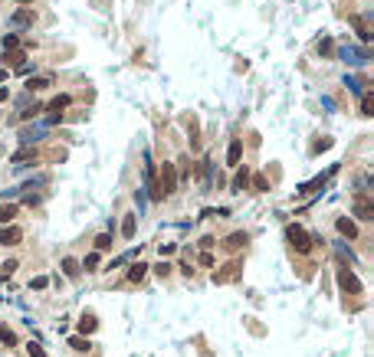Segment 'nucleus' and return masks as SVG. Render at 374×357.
I'll list each match as a JSON object with an SVG mask.
<instances>
[{
    "instance_id": "4be33fe9",
    "label": "nucleus",
    "mask_w": 374,
    "mask_h": 357,
    "mask_svg": "<svg viewBox=\"0 0 374 357\" xmlns=\"http://www.w3.org/2000/svg\"><path fill=\"white\" fill-rule=\"evenodd\" d=\"M318 56H328V59L335 56V39H331V36H325L322 43H318Z\"/></svg>"
},
{
    "instance_id": "e433bc0d",
    "label": "nucleus",
    "mask_w": 374,
    "mask_h": 357,
    "mask_svg": "<svg viewBox=\"0 0 374 357\" xmlns=\"http://www.w3.org/2000/svg\"><path fill=\"white\" fill-rule=\"evenodd\" d=\"M328 144H331L328 138H322V141H315V148H312V151H325V148H328Z\"/></svg>"
},
{
    "instance_id": "c9c22d12",
    "label": "nucleus",
    "mask_w": 374,
    "mask_h": 357,
    "mask_svg": "<svg viewBox=\"0 0 374 357\" xmlns=\"http://www.w3.org/2000/svg\"><path fill=\"white\" fill-rule=\"evenodd\" d=\"M30 285H33V289H46V285H50V279H46V275H36Z\"/></svg>"
},
{
    "instance_id": "dca6fc26",
    "label": "nucleus",
    "mask_w": 374,
    "mask_h": 357,
    "mask_svg": "<svg viewBox=\"0 0 374 357\" xmlns=\"http://www.w3.org/2000/svg\"><path fill=\"white\" fill-rule=\"evenodd\" d=\"M338 56H342L345 62H355V66H361V62L368 59V53H364V50H342Z\"/></svg>"
},
{
    "instance_id": "58836bf2",
    "label": "nucleus",
    "mask_w": 374,
    "mask_h": 357,
    "mask_svg": "<svg viewBox=\"0 0 374 357\" xmlns=\"http://www.w3.org/2000/svg\"><path fill=\"white\" fill-rule=\"evenodd\" d=\"M7 79V69H0V82H4Z\"/></svg>"
},
{
    "instance_id": "a878e982",
    "label": "nucleus",
    "mask_w": 374,
    "mask_h": 357,
    "mask_svg": "<svg viewBox=\"0 0 374 357\" xmlns=\"http://www.w3.org/2000/svg\"><path fill=\"white\" fill-rule=\"evenodd\" d=\"M122 236H125V240L135 236V216H125V220H122Z\"/></svg>"
},
{
    "instance_id": "72a5a7b5",
    "label": "nucleus",
    "mask_w": 374,
    "mask_h": 357,
    "mask_svg": "<svg viewBox=\"0 0 374 357\" xmlns=\"http://www.w3.org/2000/svg\"><path fill=\"white\" fill-rule=\"evenodd\" d=\"M13 272H17V259H10V262H4V265H0V275H13Z\"/></svg>"
},
{
    "instance_id": "412c9836",
    "label": "nucleus",
    "mask_w": 374,
    "mask_h": 357,
    "mask_svg": "<svg viewBox=\"0 0 374 357\" xmlns=\"http://www.w3.org/2000/svg\"><path fill=\"white\" fill-rule=\"evenodd\" d=\"M361 115H364V118L374 115V95H371V92H361Z\"/></svg>"
},
{
    "instance_id": "ddd939ff",
    "label": "nucleus",
    "mask_w": 374,
    "mask_h": 357,
    "mask_svg": "<svg viewBox=\"0 0 374 357\" xmlns=\"http://www.w3.org/2000/svg\"><path fill=\"white\" fill-rule=\"evenodd\" d=\"M95 328H99V321H95V314H92V311H86V314H82V318H79V334H82V338H89V334H92Z\"/></svg>"
},
{
    "instance_id": "4468645a",
    "label": "nucleus",
    "mask_w": 374,
    "mask_h": 357,
    "mask_svg": "<svg viewBox=\"0 0 374 357\" xmlns=\"http://www.w3.org/2000/svg\"><path fill=\"white\" fill-rule=\"evenodd\" d=\"M53 86V79H50V75H36V79H26V92H43V89H50Z\"/></svg>"
},
{
    "instance_id": "9d476101",
    "label": "nucleus",
    "mask_w": 374,
    "mask_h": 357,
    "mask_svg": "<svg viewBox=\"0 0 374 357\" xmlns=\"http://www.w3.org/2000/svg\"><path fill=\"white\" fill-rule=\"evenodd\" d=\"M246 243H249V236H246V233H230V236L223 240V249H227V253H240V249H243Z\"/></svg>"
},
{
    "instance_id": "473e14b6",
    "label": "nucleus",
    "mask_w": 374,
    "mask_h": 357,
    "mask_svg": "<svg viewBox=\"0 0 374 357\" xmlns=\"http://www.w3.org/2000/svg\"><path fill=\"white\" fill-rule=\"evenodd\" d=\"M26 354H30V357H46V351L36 344V341H30V344H26Z\"/></svg>"
},
{
    "instance_id": "6e6552de",
    "label": "nucleus",
    "mask_w": 374,
    "mask_h": 357,
    "mask_svg": "<svg viewBox=\"0 0 374 357\" xmlns=\"http://www.w3.org/2000/svg\"><path fill=\"white\" fill-rule=\"evenodd\" d=\"M240 157H243V138H233L230 148H227V164H230V167H240Z\"/></svg>"
},
{
    "instance_id": "f3484780",
    "label": "nucleus",
    "mask_w": 374,
    "mask_h": 357,
    "mask_svg": "<svg viewBox=\"0 0 374 357\" xmlns=\"http://www.w3.org/2000/svg\"><path fill=\"white\" fill-rule=\"evenodd\" d=\"M148 269H151V265H144V262H135V265L128 269V282H135V285H138L144 275H148Z\"/></svg>"
},
{
    "instance_id": "f8f14e48",
    "label": "nucleus",
    "mask_w": 374,
    "mask_h": 357,
    "mask_svg": "<svg viewBox=\"0 0 374 357\" xmlns=\"http://www.w3.org/2000/svg\"><path fill=\"white\" fill-rule=\"evenodd\" d=\"M335 226H338V233H342V236H348V240H358V226L348 220V216H338Z\"/></svg>"
},
{
    "instance_id": "f03ea898",
    "label": "nucleus",
    "mask_w": 374,
    "mask_h": 357,
    "mask_svg": "<svg viewBox=\"0 0 374 357\" xmlns=\"http://www.w3.org/2000/svg\"><path fill=\"white\" fill-rule=\"evenodd\" d=\"M158 190H161V197H168V193L177 190V167L168 164V161H164L161 171H158Z\"/></svg>"
},
{
    "instance_id": "c756f323",
    "label": "nucleus",
    "mask_w": 374,
    "mask_h": 357,
    "mask_svg": "<svg viewBox=\"0 0 374 357\" xmlns=\"http://www.w3.org/2000/svg\"><path fill=\"white\" fill-rule=\"evenodd\" d=\"M4 50H20V36H17V33H7V36H4Z\"/></svg>"
},
{
    "instance_id": "7c9ffc66",
    "label": "nucleus",
    "mask_w": 374,
    "mask_h": 357,
    "mask_svg": "<svg viewBox=\"0 0 374 357\" xmlns=\"http://www.w3.org/2000/svg\"><path fill=\"white\" fill-rule=\"evenodd\" d=\"M20 138H23V144H33V141H40V128H26Z\"/></svg>"
},
{
    "instance_id": "cd10ccee",
    "label": "nucleus",
    "mask_w": 374,
    "mask_h": 357,
    "mask_svg": "<svg viewBox=\"0 0 374 357\" xmlns=\"http://www.w3.org/2000/svg\"><path fill=\"white\" fill-rule=\"evenodd\" d=\"M79 265H82L86 272H95V269H99V253H89L86 262H79Z\"/></svg>"
},
{
    "instance_id": "c85d7f7f",
    "label": "nucleus",
    "mask_w": 374,
    "mask_h": 357,
    "mask_svg": "<svg viewBox=\"0 0 374 357\" xmlns=\"http://www.w3.org/2000/svg\"><path fill=\"white\" fill-rule=\"evenodd\" d=\"M30 157H36V154H33L30 148H23V151H17V154H13V157H10V161H13V164H17V167H20V164H23V161H30Z\"/></svg>"
},
{
    "instance_id": "9b49d317",
    "label": "nucleus",
    "mask_w": 374,
    "mask_h": 357,
    "mask_svg": "<svg viewBox=\"0 0 374 357\" xmlns=\"http://www.w3.org/2000/svg\"><path fill=\"white\" fill-rule=\"evenodd\" d=\"M23 59H26L23 50H4V69H7V66H10V69H20V66H23Z\"/></svg>"
},
{
    "instance_id": "393cba45",
    "label": "nucleus",
    "mask_w": 374,
    "mask_h": 357,
    "mask_svg": "<svg viewBox=\"0 0 374 357\" xmlns=\"http://www.w3.org/2000/svg\"><path fill=\"white\" fill-rule=\"evenodd\" d=\"M0 341H4L7 347H17V334H13L10 328H4V325H0Z\"/></svg>"
},
{
    "instance_id": "7ed1b4c3",
    "label": "nucleus",
    "mask_w": 374,
    "mask_h": 357,
    "mask_svg": "<svg viewBox=\"0 0 374 357\" xmlns=\"http://www.w3.org/2000/svg\"><path fill=\"white\" fill-rule=\"evenodd\" d=\"M351 213L358 216V220H374V204L368 193H355V200H351Z\"/></svg>"
},
{
    "instance_id": "f257e3e1",
    "label": "nucleus",
    "mask_w": 374,
    "mask_h": 357,
    "mask_svg": "<svg viewBox=\"0 0 374 357\" xmlns=\"http://www.w3.org/2000/svg\"><path fill=\"white\" fill-rule=\"evenodd\" d=\"M286 240H289V246H292L295 253H302V256L312 253V236L299 226V223H289L286 226Z\"/></svg>"
},
{
    "instance_id": "b1692460",
    "label": "nucleus",
    "mask_w": 374,
    "mask_h": 357,
    "mask_svg": "<svg viewBox=\"0 0 374 357\" xmlns=\"http://www.w3.org/2000/svg\"><path fill=\"white\" fill-rule=\"evenodd\" d=\"M105 249H112V233L95 236V253H105Z\"/></svg>"
},
{
    "instance_id": "20e7f679",
    "label": "nucleus",
    "mask_w": 374,
    "mask_h": 357,
    "mask_svg": "<svg viewBox=\"0 0 374 357\" xmlns=\"http://www.w3.org/2000/svg\"><path fill=\"white\" fill-rule=\"evenodd\" d=\"M338 285H342V292H348V295H361V282L355 279L351 269H338Z\"/></svg>"
},
{
    "instance_id": "bb28decb",
    "label": "nucleus",
    "mask_w": 374,
    "mask_h": 357,
    "mask_svg": "<svg viewBox=\"0 0 374 357\" xmlns=\"http://www.w3.org/2000/svg\"><path fill=\"white\" fill-rule=\"evenodd\" d=\"M253 190H259V193L269 190V177H266V174H256V177H253Z\"/></svg>"
},
{
    "instance_id": "2f4dec72",
    "label": "nucleus",
    "mask_w": 374,
    "mask_h": 357,
    "mask_svg": "<svg viewBox=\"0 0 374 357\" xmlns=\"http://www.w3.org/2000/svg\"><path fill=\"white\" fill-rule=\"evenodd\" d=\"M155 272H158L161 279H168V275H171V262H168V259H161V262L155 265Z\"/></svg>"
},
{
    "instance_id": "6ab92c4d",
    "label": "nucleus",
    "mask_w": 374,
    "mask_h": 357,
    "mask_svg": "<svg viewBox=\"0 0 374 357\" xmlns=\"http://www.w3.org/2000/svg\"><path fill=\"white\" fill-rule=\"evenodd\" d=\"M69 347H72V351H79V354H86V351H92V341L82 338V334H76V338H69Z\"/></svg>"
},
{
    "instance_id": "5701e85b",
    "label": "nucleus",
    "mask_w": 374,
    "mask_h": 357,
    "mask_svg": "<svg viewBox=\"0 0 374 357\" xmlns=\"http://www.w3.org/2000/svg\"><path fill=\"white\" fill-rule=\"evenodd\" d=\"M246 184H249V171L243 167V171H237V177H233V190H246Z\"/></svg>"
},
{
    "instance_id": "f704fd0d",
    "label": "nucleus",
    "mask_w": 374,
    "mask_h": 357,
    "mask_svg": "<svg viewBox=\"0 0 374 357\" xmlns=\"http://www.w3.org/2000/svg\"><path fill=\"white\" fill-rule=\"evenodd\" d=\"M174 243H161V249H158V253H161V259H168V256H174Z\"/></svg>"
},
{
    "instance_id": "1a4fd4ad",
    "label": "nucleus",
    "mask_w": 374,
    "mask_h": 357,
    "mask_svg": "<svg viewBox=\"0 0 374 357\" xmlns=\"http://www.w3.org/2000/svg\"><path fill=\"white\" fill-rule=\"evenodd\" d=\"M33 23H36V13H33L30 7H23V10H17L10 17V26H33Z\"/></svg>"
},
{
    "instance_id": "ea45409f",
    "label": "nucleus",
    "mask_w": 374,
    "mask_h": 357,
    "mask_svg": "<svg viewBox=\"0 0 374 357\" xmlns=\"http://www.w3.org/2000/svg\"><path fill=\"white\" fill-rule=\"evenodd\" d=\"M17 4H23V7H26V4H33V0H17Z\"/></svg>"
},
{
    "instance_id": "4c0bfd02",
    "label": "nucleus",
    "mask_w": 374,
    "mask_h": 357,
    "mask_svg": "<svg viewBox=\"0 0 374 357\" xmlns=\"http://www.w3.org/2000/svg\"><path fill=\"white\" fill-rule=\"evenodd\" d=\"M10 99V92H7V89H0V102H7Z\"/></svg>"
},
{
    "instance_id": "aec40b11",
    "label": "nucleus",
    "mask_w": 374,
    "mask_h": 357,
    "mask_svg": "<svg viewBox=\"0 0 374 357\" xmlns=\"http://www.w3.org/2000/svg\"><path fill=\"white\" fill-rule=\"evenodd\" d=\"M13 216H17V204L0 207V226H10V223H13Z\"/></svg>"
},
{
    "instance_id": "0eeeda50",
    "label": "nucleus",
    "mask_w": 374,
    "mask_h": 357,
    "mask_svg": "<svg viewBox=\"0 0 374 357\" xmlns=\"http://www.w3.org/2000/svg\"><path fill=\"white\" fill-rule=\"evenodd\" d=\"M20 240H23V229L20 226H0V243L4 246H17Z\"/></svg>"
},
{
    "instance_id": "423d86ee",
    "label": "nucleus",
    "mask_w": 374,
    "mask_h": 357,
    "mask_svg": "<svg viewBox=\"0 0 374 357\" xmlns=\"http://www.w3.org/2000/svg\"><path fill=\"white\" fill-rule=\"evenodd\" d=\"M69 102H72L69 95H56V99H53L50 105H46V111H50V125H56L59 118H62V111L69 108Z\"/></svg>"
},
{
    "instance_id": "39448f33",
    "label": "nucleus",
    "mask_w": 374,
    "mask_h": 357,
    "mask_svg": "<svg viewBox=\"0 0 374 357\" xmlns=\"http://www.w3.org/2000/svg\"><path fill=\"white\" fill-rule=\"evenodd\" d=\"M240 279V262H227L220 272H213V285H227V282H237Z\"/></svg>"
},
{
    "instance_id": "2eb2a0df",
    "label": "nucleus",
    "mask_w": 374,
    "mask_h": 357,
    "mask_svg": "<svg viewBox=\"0 0 374 357\" xmlns=\"http://www.w3.org/2000/svg\"><path fill=\"white\" fill-rule=\"evenodd\" d=\"M62 272H66L69 279H79V272H82V265H79V259H72V256H66L62 259Z\"/></svg>"
},
{
    "instance_id": "a211bd4d",
    "label": "nucleus",
    "mask_w": 374,
    "mask_h": 357,
    "mask_svg": "<svg viewBox=\"0 0 374 357\" xmlns=\"http://www.w3.org/2000/svg\"><path fill=\"white\" fill-rule=\"evenodd\" d=\"M351 26L358 30L361 43H371V30H368V23H364V17H351Z\"/></svg>"
}]
</instances>
